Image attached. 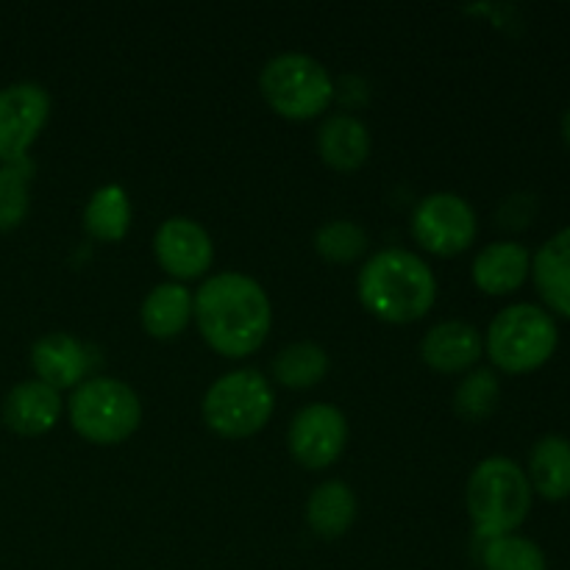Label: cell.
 I'll return each mask as SVG.
<instances>
[{
    "label": "cell",
    "mask_w": 570,
    "mask_h": 570,
    "mask_svg": "<svg viewBox=\"0 0 570 570\" xmlns=\"http://www.w3.org/2000/svg\"><path fill=\"white\" fill-rule=\"evenodd\" d=\"M484 340L476 326L465 321L438 323L423 337L421 356L432 371L438 373H462L482 360Z\"/></svg>",
    "instance_id": "obj_13"
},
{
    "label": "cell",
    "mask_w": 570,
    "mask_h": 570,
    "mask_svg": "<svg viewBox=\"0 0 570 570\" xmlns=\"http://www.w3.org/2000/svg\"><path fill=\"white\" fill-rule=\"evenodd\" d=\"M31 365L37 371L39 382L59 390L78 387L83 382V373H87V351L70 334H45L33 343L31 348Z\"/></svg>",
    "instance_id": "obj_14"
},
{
    "label": "cell",
    "mask_w": 570,
    "mask_h": 570,
    "mask_svg": "<svg viewBox=\"0 0 570 570\" xmlns=\"http://www.w3.org/2000/svg\"><path fill=\"white\" fill-rule=\"evenodd\" d=\"M317 254L332 265H348V262L360 259L367 248L365 228L356 226L351 220H334L317 232L315 237Z\"/></svg>",
    "instance_id": "obj_26"
},
{
    "label": "cell",
    "mask_w": 570,
    "mask_h": 570,
    "mask_svg": "<svg viewBox=\"0 0 570 570\" xmlns=\"http://www.w3.org/2000/svg\"><path fill=\"white\" fill-rule=\"evenodd\" d=\"M156 259L167 276L178 282L200 278L215 262V245L206 228L189 217H170L154 237Z\"/></svg>",
    "instance_id": "obj_11"
},
{
    "label": "cell",
    "mask_w": 570,
    "mask_h": 570,
    "mask_svg": "<svg viewBox=\"0 0 570 570\" xmlns=\"http://www.w3.org/2000/svg\"><path fill=\"white\" fill-rule=\"evenodd\" d=\"M317 148H321V159L332 170L354 173L371 156V134H367L365 122H360L356 117L334 115L323 122Z\"/></svg>",
    "instance_id": "obj_17"
},
{
    "label": "cell",
    "mask_w": 570,
    "mask_h": 570,
    "mask_svg": "<svg viewBox=\"0 0 570 570\" xmlns=\"http://www.w3.org/2000/svg\"><path fill=\"white\" fill-rule=\"evenodd\" d=\"M262 98L287 120H315L334 98V81L326 67L304 53H282L259 76Z\"/></svg>",
    "instance_id": "obj_7"
},
{
    "label": "cell",
    "mask_w": 570,
    "mask_h": 570,
    "mask_svg": "<svg viewBox=\"0 0 570 570\" xmlns=\"http://www.w3.org/2000/svg\"><path fill=\"white\" fill-rule=\"evenodd\" d=\"M529 271L532 259L521 243H493L479 250L473 262V282L488 295H510L527 282Z\"/></svg>",
    "instance_id": "obj_15"
},
{
    "label": "cell",
    "mask_w": 570,
    "mask_h": 570,
    "mask_svg": "<svg viewBox=\"0 0 570 570\" xmlns=\"http://www.w3.org/2000/svg\"><path fill=\"white\" fill-rule=\"evenodd\" d=\"M83 228L100 243H120L131 228V200L117 184L95 189L83 209Z\"/></svg>",
    "instance_id": "obj_21"
},
{
    "label": "cell",
    "mask_w": 570,
    "mask_h": 570,
    "mask_svg": "<svg viewBox=\"0 0 570 570\" xmlns=\"http://www.w3.org/2000/svg\"><path fill=\"white\" fill-rule=\"evenodd\" d=\"M360 301L384 323H415L438 301V278L432 267L401 248L379 250L360 273Z\"/></svg>",
    "instance_id": "obj_2"
},
{
    "label": "cell",
    "mask_w": 570,
    "mask_h": 570,
    "mask_svg": "<svg viewBox=\"0 0 570 570\" xmlns=\"http://www.w3.org/2000/svg\"><path fill=\"white\" fill-rule=\"evenodd\" d=\"M465 504L479 538H504L527 521L532 510V484L518 462L490 456L479 462L468 479Z\"/></svg>",
    "instance_id": "obj_3"
},
{
    "label": "cell",
    "mask_w": 570,
    "mask_h": 570,
    "mask_svg": "<svg viewBox=\"0 0 570 570\" xmlns=\"http://www.w3.org/2000/svg\"><path fill=\"white\" fill-rule=\"evenodd\" d=\"M557 323L534 304H512L488 328V356L504 373H532L557 351Z\"/></svg>",
    "instance_id": "obj_5"
},
{
    "label": "cell",
    "mask_w": 570,
    "mask_h": 570,
    "mask_svg": "<svg viewBox=\"0 0 570 570\" xmlns=\"http://www.w3.org/2000/svg\"><path fill=\"white\" fill-rule=\"evenodd\" d=\"M31 176L33 165L28 159L0 165V232H14L26 220L31 204Z\"/></svg>",
    "instance_id": "obj_23"
},
{
    "label": "cell",
    "mask_w": 570,
    "mask_h": 570,
    "mask_svg": "<svg viewBox=\"0 0 570 570\" xmlns=\"http://www.w3.org/2000/svg\"><path fill=\"white\" fill-rule=\"evenodd\" d=\"M499 395L501 384L493 371H473L471 376L462 379V384L456 387L454 410L456 415L465 417V421L479 423L484 421V417L493 415V410L499 406Z\"/></svg>",
    "instance_id": "obj_25"
},
{
    "label": "cell",
    "mask_w": 570,
    "mask_h": 570,
    "mask_svg": "<svg viewBox=\"0 0 570 570\" xmlns=\"http://www.w3.org/2000/svg\"><path fill=\"white\" fill-rule=\"evenodd\" d=\"M273 373L289 390L315 387L328 373V354L315 343H293L276 356Z\"/></svg>",
    "instance_id": "obj_22"
},
{
    "label": "cell",
    "mask_w": 570,
    "mask_h": 570,
    "mask_svg": "<svg viewBox=\"0 0 570 570\" xmlns=\"http://www.w3.org/2000/svg\"><path fill=\"white\" fill-rule=\"evenodd\" d=\"M195 298L184 284H159L142 304V328L156 340H173L193 321Z\"/></svg>",
    "instance_id": "obj_20"
},
{
    "label": "cell",
    "mask_w": 570,
    "mask_h": 570,
    "mask_svg": "<svg viewBox=\"0 0 570 570\" xmlns=\"http://www.w3.org/2000/svg\"><path fill=\"white\" fill-rule=\"evenodd\" d=\"M70 423L76 434L95 445H117L131 438L142 423V404L126 382L87 379L70 395Z\"/></svg>",
    "instance_id": "obj_4"
},
{
    "label": "cell",
    "mask_w": 570,
    "mask_h": 570,
    "mask_svg": "<svg viewBox=\"0 0 570 570\" xmlns=\"http://www.w3.org/2000/svg\"><path fill=\"white\" fill-rule=\"evenodd\" d=\"M412 237L434 256H456L476 239V212L462 195L434 193L412 212Z\"/></svg>",
    "instance_id": "obj_8"
},
{
    "label": "cell",
    "mask_w": 570,
    "mask_h": 570,
    "mask_svg": "<svg viewBox=\"0 0 570 570\" xmlns=\"http://www.w3.org/2000/svg\"><path fill=\"white\" fill-rule=\"evenodd\" d=\"M273 390L259 371L239 367L217 379L204 395V421L215 434L243 440L262 432L273 415Z\"/></svg>",
    "instance_id": "obj_6"
},
{
    "label": "cell",
    "mask_w": 570,
    "mask_h": 570,
    "mask_svg": "<svg viewBox=\"0 0 570 570\" xmlns=\"http://www.w3.org/2000/svg\"><path fill=\"white\" fill-rule=\"evenodd\" d=\"M50 117V98L39 83L0 89V165L26 159Z\"/></svg>",
    "instance_id": "obj_10"
},
{
    "label": "cell",
    "mask_w": 570,
    "mask_h": 570,
    "mask_svg": "<svg viewBox=\"0 0 570 570\" xmlns=\"http://www.w3.org/2000/svg\"><path fill=\"white\" fill-rule=\"evenodd\" d=\"M540 298L557 315L570 317V226L557 232L532 259Z\"/></svg>",
    "instance_id": "obj_16"
},
{
    "label": "cell",
    "mask_w": 570,
    "mask_h": 570,
    "mask_svg": "<svg viewBox=\"0 0 570 570\" xmlns=\"http://www.w3.org/2000/svg\"><path fill=\"white\" fill-rule=\"evenodd\" d=\"M529 484L543 499L562 501L570 495V440L546 434L529 451Z\"/></svg>",
    "instance_id": "obj_18"
},
{
    "label": "cell",
    "mask_w": 570,
    "mask_h": 570,
    "mask_svg": "<svg viewBox=\"0 0 570 570\" xmlns=\"http://www.w3.org/2000/svg\"><path fill=\"white\" fill-rule=\"evenodd\" d=\"M356 521V495L345 482H323L306 501V523L323 540L343 538Z\"/></svg>",
    "instance_id": "obj_19"
},
{
    "label": "cell",
    "mask_w": 570,
    "mask_h": 570,
    "mask_svg": "<svg viewBox=\"0 0 570 570\" xmlns=\"http://www.w3.org/2000/svg\"><path fill=\"white\" fill-rule=\"evenodd\" d=\"M482 566L484 570H549L543 549L518 534L484 540Z\"/></svg>",
    "instance_id": "obj_24"
},
{
    "label": "cell",
    "mask_w": 570,
    "mask_h": 570,
    "mask_svg": "<svg viewBox=\"0 0 570 570\" xmlns=\"http://www.w3.org/2000/svg\"><path fill=\"white\" fill-rule=\"evenodd\" d=\"M289 454L306 471L334 465L348 443V421L332 404H309L289 423Z\"/></svg>",
    "instance_id": "obj_9"
},
{
    "label": "cell",
    "mask_w": 570,
    "mask_h": 570,
    "mask_svg": "<svg viewBox=\"0 0 570 570\" xmlns=\"http://www.w3.org/2000/svg\"><path fill=\"white\" fill-rule=\"evenodd\" d=\"M61 399L53 387L42 384L39 379L22 382L9 390L3 399V423L9 432L22 438H39L48 434L59 423Z\"/></svg>",
    "instance_id": "obj_12"
},
{
    "label": "cell",
    "mask_w": 570,
    "mask_h": 570,
    "mask_svg": "<svg viewBox=\"0 0 570 570\" xmlns=\"http://www.w3.org/2000/svg\"><path fill=\"white\" fill-rule=\"evenodd\" d=\"M562 134H566V142L570 145V109L566 111V117H562Z\"/></svg>",
    "instance_id": "obj_27"
},
{
    "label": "cell",
    "mask_w": 570,
    "mask_h": 570,
    "mask_svg": "<svg viewBox=\"0 0 570 570\" xmlns=\"http://www.w3.org/2000/svg\"><path fill=\"white\" fill-rule=\"evenodd\" d=\"M193 298L198 332L220 356H250L271 334V298L256 278L243 273H217L200 284Z\"/></svg>",
    "instance_id": "obj_1"
}]
</instances>
